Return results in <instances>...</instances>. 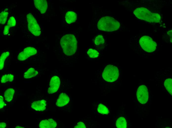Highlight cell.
<instances>
[{
  "mask_svg": "<svg viewBox=\"0 0 172 128\" xmlns=\"http://www.w3.org/2000/svg\"><path fill=\"white\" fill-rule=\"evenodd\" d=\"M60 43L65 55L70 56L75 53L77 48V41L75 36L72 34H67L61 38Z\"/></svg>",
  "mask_w": 172,
  "mask_h": 128,
  "instance_id": "6da1fadb",
  "label": "cell"
},
{
  "mask_svg": "<svg viewBox=\"0 0 172 128\" xmlns=\"http://www.w3.org/2000/svg\"><path fill=\"white\" fill-rule=\"evenodd\" d=\"M133 13L138 18L150 23H159L161 17L158 14L151 12L144 7L138 8L135 10Z\"/></svg>",
  "mask_w": 172,
  "mask_h": 128,
  "instance_id": "7a4b0ae2",
  "label": "cell"
},
{
  "mask_svg": "<svg viewBox=\"0 0 172 128\" xmlns=\"http://www.w3.org/2000/svg\"><path fill=\"white\" fill-rule=\"evenodd\" d=\"M120 24L119 22L112 17L105 16L101 18L97 23L99 30L106 32H111L118 30Z\"/></svg>",
  "mask_w": 172,
  "mask_h": 128,
  "instance_id": "3957f363",
  "label": "cell"
},
{
  "mask_svg": "<svg viewBox=\"0 0 172 128\" xmlns=\"http://www.w3.org/2000/svg\"><path fill=\"white\" fill-rule=\"evenodd\" d=\"M119 76L118 68L113 65H109L104 69L102 74V77L106 81L112 82L116 80Z\"/></svg>",
  "mask_w": 172,
  "mask_h": 128,
  "instance_id": "277c9868",
  "label": "cell"
},
{
  "mask_svg": "<svg viewBox=\"0 0 172 128\" xmlns=\"http://www.w3.org/2000/svg\"><path fill=\"white\" fill-rule=\"evenodd\" d=\"M139 43L142 48L147 52H152L156 49V43L149 36H142L139 40Z\"/></svg>",
  "mask_w": 172,
  "mask_h": 128,
  "instance_id": "5b68a950",
  "label": "cell"
},
{
  "mask_svg": "<svg viewBox=\"0 0 172 128\" xmlns=\"http://www.w3.org/2000/svg\"><path fill=\"white\" fill-rule=\"evenodd\" d=\"M26 17L29 31L36 36H39L41 33V30L35 18L31 13H28Z\"/></svg>",
  "mask_w": 172,
  "mask_h": 128,
  "instance_id": "8992f818",
  "label": "cell"
},
{
  "mask_svg": "<svg viewBox=\"0 0 172 128\" xmlns=\"http://www.w3.org/2000/svg\"><path fill=\"white\" fill-rule=\"evenodd\" d=\"M60 84L61 80L59 76L57 75L51 76L48 84V93L52 94L56 92L60 87Z\"/></svg>",
  "mask_w": 172,
  "mask_h": 128,
  "instance_id": "52a82bcc",
  "label": "cell"
},
{
  "mask_svg": "<svg viewBox=\"0 0 172 128\" xmlns=\"http://www.w3.org/2000/svg\"><path fill=\"white\" fill-rule=\"evenodd\" d=\"M138 100L142 104L146 103L148 101L149 95L148 89L144 85L140 86L138 88L136 92Z\"/></svg>",
  "mask_w": 172,
  "mask_h": 128,
  "instance_id": "ba28073f",
  "label": "cell"
},
{
  "mask_svg": "<svg viewBox=\"0 0 172 128\" xmlns=\"http://www.w3.org/2000/svg\"><path fill=\"white\" fill-rule=\"evenodd\" d=\"M71 97L66 92H63L58 96L56 104L59 107H62L67 105L71 101Z\"/></svg>",
  "mask_w": 172,
  "mask_h": 128,
  "instance_id": "9c48e42d",
  "label": "cell"
},
{
  "mask_svg": "<svg viewBox=\"0 0 172 128\" xmlns=\"http://www.w3.org/2000/svg\"><path fill=\"white\" fill-rule=\"evenodd\" d=\"M37 50L32 47H27L20 52L17 56L18 59L20 61L25 60L31 56L36 54Z\"/></svg>",
  "mask_w": 172,
  "mask_h": 128,
  "instance_id": "30bf717a",
  "label": "cell"
},
{
  "mask_svg": "<svg viewBox=\"0 0 172 128\" xmlns=\"http://www.w3.org/2000/svg\"><path fill=\"white\" fill-rule=\"evenodd\" d=\"M39 125L40 128H53L57 127V124L53 119L49 118L41 121Z\"/></svg>",
  "mask_w": 172,
  "mask_h": 128,
  "instance_id": "8fae6325",
  "label": "cell"
},
{
  "mask_svg": "<svg viewBox=\"0 0 172 128\" xmlns=\"http://www.w3.org/2000/svg\"><path fill=\"white\" fill-rule=\"evenodd\" d=\"M46 106V101L42 100L34 102L31 104V107L36 111H42L45 109Z\"/></svg>",
  "mask_w": 172,
  "mask_h": 128,
  "instance_id": "7c38bea8",
  "label": "cell"
},
{
  "mask_svg": "<svg viewBox=\"0 0 172 128\" xmlns=\"http://www.w3.org/2000/svg\"><path fill=\"white\" fill-rule=\"evenodd\" d=\"M34 2L35 7L41 13L43 14L46 12L48 6L46 0H34Z\"/></svg>",
  "mask_w": 172,
  "mask_h": 128,
  "instance_id": "4fadbf2b",
  "label": "cell"
},
{
  "mask_svg": "<svg viewBox=\"0 0 172 128\" xmlns=\"http://www.w3.org/2000/svg\"><path fill=\"white\" fill-rule=\"evenodd\" d=\"M38 74L37 70L33 68L30 67L26 70L23 74V77L26 79L32 78L37 76Z\"/></svg>",
  "mask_w": 172,
  "mask_h": 128,
  "instance_id": "5bb4252c",
  "label": "cell"
},
{
  "mask_svg": "<svg viewBox=\"0 0 172 128\" xmlns=\"http://www.w3.org/2000/svg\"><path fill=\"white\" fill-rule=\"evenodd\" d=\"M16 24V20L13 16L10 17L7 22V25L4 27L3 31V34L4 35L8 34L10 27L15 26Z\"/></svg>",
  "mask_w": 172,
  "mask_h": 128,
  "instance_id": "9a60e30c",
  "label": "cell"
},
{
  "mask_svg": "<svg viewBox=\"0 0 172 128\" xmlns=\"http://www.w3.org/2000/svg\"><path fill=\"white\" fill-rule=\"evenodd\" d=\"M76 14L73 11H68L66 14L65 19L66 22L70 24L75 22L77 19Z\"/></svg>",
  "mask_w": 172,
  "mask_h": 128,
  "instance_id": "2e32d148",
  "label": "cell"
},
{
  "mask_svg": "<svg viewBox=\"0 0 172 128\" xmlns=\"http://www.w3.org/2000/svg\"><path fill=\"white\" fill-rule=\"evenodd\" d=\"M14 92V90L12 88H8L6 90L4 93L5 100L8 102L11 101L12 99Z\"/></svg>",
  "mask_w": 172,
  "mask_h": 128,
  "instance_id": "e0dca14e",
  "label": "cell"
},
{
  "mask_svg": "<svg viewBox=\"0 0 172 128\" xmlns=\"http://www.w3.org/2000/svg\"><path fill=\"white\" fill-rule=\"evenodd\" d=\"M127 123L125 118L123 117L118 118L116 122V126L117 128H126L127 127Z\"/></svg>",
  "mask_w": 172,
  "mask_h": 128,
  "instance_id": "ac0fdd59",
  "label": "cell"
},
{
  "mask_svg": "<svg viewBox=\"0 0 172 128\" xmlns=\"http://www.w3.org/2000/svg\"><path fill=\"white\" fill-rule=\"evenodd\" d=\"M10 54L8 51L4 52L2 53L0 56V69L2 70L3 68L5 61L6 58L8 57Z\"/></svg>",
  "mask_w": 172,
  "mask_h": 128,
  "instance_id": "d6986e66",
  "label": "cell"
},
{
  "mask_svg": "<svg viewBox=\"0 0 172 128\" xmlns=\"http://www.w3.org/2000/svg\"><path fill=\"white\" fill-rule=\"evenodd\" d=\"M172 80L171 78L166 79L164 82V85L166 89L172 96Z\"/></svg>",
  "mask_w": 172,
  "mask_h": 128,
  "instance_id": "ffe728a7",
  "label": "cell"
},
{
  "mask_svg": "<svg viewBox=\"0 0 172 128\" xmlns=\"http://www.w3.org/2000/svg\"><path fill=\"white\" fill-rule=\"evenodd\" d=\"M14 76L11 74L4 75L1 78V82L2 83H5L7 81L11 82L14 79Z\"/></svg>",
  "mask_w": 172,
  "mask_h": 128,
  "instance_id": "44dd1931",
  "label": "cell"
},
{
  "mask_svg": "<svg viewBox=\"0 0 172 128\" xmlns=\"http://www.w3.org/2000/svg\"><path fill=\"white\" fill-rule=\"evenodd\" d=\"M105 42L103 36L101 35H99L95 38L94 40L95 44L97 46H101L103 45Z\"/></svg>",
  "mask_w": 172,
  "mask_h": 128,
  "instance_id": "7402d4cb",
  "label": "cell"
},
{
  "mask_svg": "<svg viewBox=\"0 0 172 128\" xmlns=\"http://www.w3.org/2000/svg\"><path fill=\"white\" fill-rule=\"evenodd\" d=\"M97 110L99 112L103 114H108L109 111L107 108L101 104H100L98 106Z\"/></svg>",
  "mask_w": 172,
  "mask_h": 128,
  "instance_id": "603a6c76",
  "label": "cell"
},
{
  "mask_svg": "<svg viewBox=\"0 0 172 128\" xmlns=\"http://www.w3.org/2000/svg\"><path fill=\"white\" fill-rule=\"evenodd\" d=\"M8 13L6 11L1 12L0 14V23L1 24H4L6 22Z\"/></svg>",
  "mask_w": 172,
  "mask_h": 128,
  "instance_id": "cb8c5ba5",
  "label": "cell"
},
{
  "mask_svg": "<svg viewBox=\"0 0 172 128\" xmlns=\"http://www.w3.org/2000/svg\"><path fill=\"white\" fill-rule=\"evenodd\" d=\"M87 54L90 57L93 58L97 57L99 54L98 51L91 48L89 49L87 52Z\"/></svg>",
  "mask_w": 172,
  "mask_h": 128,
  "instance_id": "d4e9b609",
  "label": "cell"
},
{
  "mask_svg": "<svg viewBox=\"0 0 172 128\" xmlns=\"http://www.w3.org/2000/svg\"><path fill=\"white\" fill-rule=\"evenodd\" d=\"M74 128H85L86 127L85 124L82 122H79L73 125L72 127Z\"/></svg>",
  "mask_w": 172,
  "mask_h": 128,
  "instance_id": "484cf974",
  "label": "cell"
},
{
  "mask_svg": "<svg viewBox=\"0 0 172 128\" xmlns=\"http://www.w3.org/2000/svg\"><path fill=\"white\" fill-rule=\"evenodd\" d=\"M4 105V103L3 101V97L1 96H0V108L1 109L3 108Z\"/></svg>",
  "mask_w": 172,
  "mask_h": 128,
  "instance_id": "4316f807",
  "label": "cell"
},
{
  "mask_svg": "<svg viewBox=\"0 0 172 128\" xmlns=\"http://www.w3.org/2000/svg\"><path fill=\"white\" fill-rule=\"evenodd\" d=\"M167 33L168 35L170 37V42H172V30L169 31L167 32Z\"/></svg>",
  "mask_w": 172,
  "mask_h": 128,
  "instance_id": "83f0119b",
  "label": "cell"
},
{
  "mask_svg": "<svg viewBox=\"0 0 172 128\" xmlns=\"http://www.w3.org/2000/svg\"><path fill=\"white\" fill-rule=\"evenodd\" d=\"M6 125L5 123L1 122L0 124V128H4L6 127Z\"/></svg>",
  "mask_w": 172,
  "mask_h": 128,
  "instance_id": "f1b7e54d",
  "label": "cell"
},
{
  "mask_svg": "<svg viewBox=\"0 0 172 128\" xmlns=\"http://www.w3.org/2000/svg\"><path fill=\"white\" fill-rule=\"evenodd\" d=\"M15 128H24V127H21L20 126H16Z\"/></svg>",
  "mask_w": 172,
  "mask_h": 128,
  "instance_id": "f546056e",
  "label": "cell"
}]
</instances>
